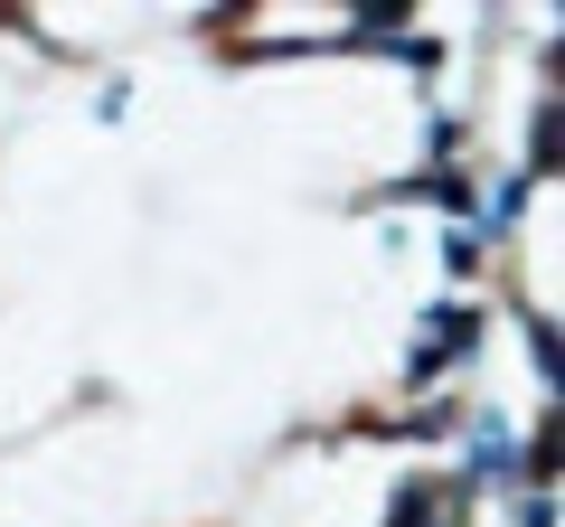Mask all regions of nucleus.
<instances>
[{
    "mask_svg": "<svg viewBox=\"0 0 565 527\" xmlns=\"http://www.w3.org/2000/svg\"><path fill=\"white\" fill-rule=\"evenodd\" d=\"M396 198H434V207H452V217H462V207H471V180H462V170H424V180H405Z\"/></svg>",
    "mask_w": 565,
    "mask_h": 527,
    "instance_id": "2",
    "label": "nucleus"
},
{
    "mask_svg": "<svg viewBox=\"0 0 565 527\" xmlns=\"http://www.w3.org/2000/svg\"><path fill=\"white\" fill-rule=\"evenodd\" d=\"M527 189H537V180H527V170H519V180L500 189V207H490V226H509V217H519V207H527Z\"/></svg>",
    "mask_w": 565,
    "mask_h": 527,
    "instance_id": "3",
    "label": "nucleus"
},
{
    "mask_svg": "<svg viewBox=\"0 0 565 527\" xmlns=\"http://www.w3.org/2000/svg\"><path fill=\"white\" fill-rule=\"evenodd\" d=\"M471 340H481V311H471V302L424 311V340H415V358H405V377L434 386V377H444V358H471Z\"/></svg>",
    "mask_w": 565,
    "mask_h": 527,
    "instance_id": "1",
    "label": "nucleus"
}]
</instances>
